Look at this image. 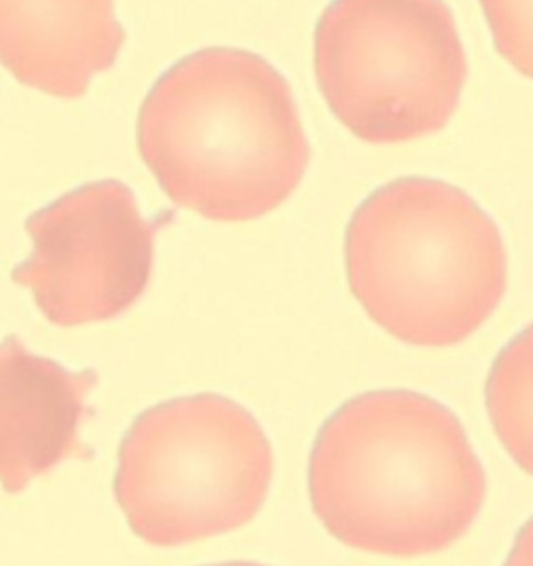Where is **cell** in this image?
Listing matches in <instances>:
<instances>
[{"label": "cell", "instance_id": "cell-1", "mask_svg": "<svg viewBox=\"0 0 533 566\" xmlns=\"http://www.w3.org/2000/svg\"><path fill=\"white\" fill-rule=\"evenodd\" d=\"M309 495L339 544L419 558L467 535L485 504L488 479L450 408L412 389H375L321 424Z\"/></svg>", "mask_w": 533, "mask_h": 566}, {"label": "cell", "instance_id": "cell-2", "mask_svg": "<svg viewBox=\"0 0 533 566\" xmlns=\"http://www.w3.org/2000/svg\"><path fill=\"white\" fill-rule=\"evenodd\" d=\"M136 136L167 198L219 223L275 211L311 163L288 80L242 49L211 46L179 59L148 90Z\"/></svg>", "mask_w": 533, "mask_h": 566}, {"label": "cell", "instance_id": "cell-3", "mask_svg": "<svg viewBox=\"0 0 533 566\" xmlns=\"http://www.w3.org/2000/svg\"><path fill=\"white\" fill-rule=\"evenodd\" d=\"M351 292L391 337L452 348L478 334L509 287L497 221L461 188L400 177L367 196L344 235Z\"/></svg>", "mask_w": 533, "mask_h": 566}, {"label": "cell", "instance_id": "cell-4", "mask_svg": "<svg viewBox=\"0 0 533 566\" xmlns=\"http://www.w3.org/2000/svg\"><path fill=\"white\" fill-rule=\"evenodd\" d=\"M273 467L271 443L247 408L196 394L132 423L113 492L140 539L179 548L249 525L265 504Z\"/></svg>", "mask_w": 533, "mask_h": 566}, {"label": "cell", "instance_id": "cell-5", "mask_svg": "<svg viewBox=\"0 0 533 566\" xmlns=\"http://www.w3.org/2000/svg\"><path fill=\"white\" fill-rule=\"evenodd\" d=\"M313 65L332 115L374 146L442 132L469 75L445 0H332L315 25Z\"/></svg>", "mask_w": 533, "mask_h": 566}, {"label": "cell", "instance_id": "cell-6", "mask_svg": "<svg viewBox=\"0 0 533 566\" xmlns=\"http://www.w3.org/2000/svg\"><path fill=\"white\" fill-rule=\"evenodd\" d=\"M167 223L171 212L144 219L124 181H90L28 217L34 248L11 280L59 327L119 317L148 290L155 238Z\"/></svg>", "mask_w": 533, "mask_h": 566}, {"label": "cell", "instance_id": "cell-7", "mask_svg": "<svg viewBox=\"0 0 533 566\" xmlns=\"http://www.w3.org/2000/svg\"><path fill=\"white\" fill-rule=\"evenodd\" d=\"M94 371H70L18 336L0 342V485L19 494L63 460L90 459L80 427Z\"/></svg>", "mask_w": 533, "mask_h": 566}, {"label": "cell", "instance_id": "cell-8", "mask_svg": "<svg viewBox=\"0 0 533 566\" xmlns=\"http://www.w3.org/2000/svg\"><path fill=\"white\" fill-rule=\"evenodd\" d=\"M124 44L115 0H0V65L54 98H82Z\"/></svg>", "mask_w": 533, "mask_h": 566}, {"label": "cell", "instance_id": "cell-9", "mask_svg": "<svg viewBox=\"0 0 533 566\" xmlns=\"http://www.w3.org/2000/svg\"><path fill=\"white\" fill-rule=\"evenodd\" d=\"M485 410L509 457L533 478V323L494 358L485 379Z\"/></svg>", "mask_w": 533, "mask_h": 566}, {"label": "cell", "instance_id": "cell-10", "mask_svg": "<svg viewBox=\"0 0 533 566\" xmlns=\"http://www.w3.org/2000/svg\"><path fill=\"white\" fill-rule=\"evenodd\" d=\"M500 56L533 80V0H480Z\"/></svg>", "mask_w": 533, "mask_h": 566}, {"label": "cell", "instance_id": "cell-11", "mask_svg": "<svg viewBox=\"0 0 533 566\" xmlns=\"http://www.w3.org/2000/svg\"><path fill=\"white\" fill-rule=\"evenodd\" d=\"M504 566H533V516L519 530Z\"/></svg>", "mask_w": 533, "mask_h": 566}, {"label": "cell", "instance_id": "cell-12", "mask_svg": "<svg viewBox=\"0 0 533 566\" xmlns=\"http://www.w3.org/2000/svg\"><path fill=\"white\" fill-rule=\"evenodd\" d=\"M213 566H265V565H257V563H226V565H213Z\"/></svg>", "mask_w": 533, "mask_h": 566}]
</instances>
